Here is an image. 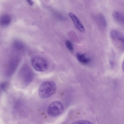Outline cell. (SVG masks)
I'll use <instances>...</instances> for the list:
<instances>
[{
    "instance_id": "cell-3",
    "label": "cell",
    "mask_w": 124,
    "mask_h": 124,
    "mask_svg": "<svg viewBox=\"0 0 124 124\" xmlns=\"http://www.w3.org/2000/svg\"><path fill=\"white\" fill-rule=\"evenodd\" d=\"M32 66L36 71L43 72L46 70L49 67V64L46 60L39 56L32 57L31 60Z\"/></svg>"
},
{
    "instance_id": "cell-4",
    "label": "cell",
    "mask_w": 124,
    "mask_h": 124,
    "mask_svg": "<svg viewBox=\"0 0 124 124\" xmlns=\"http://www.w3.org/2000/svg\"><path fill=\"white\" fill-rule=\"evenodd\" d=\"M63 106L61 102L58 101H54L48 106L47 112L50 116L55 117L58 116L62 113Z\"/></svg>"
},
{
    "instance_id": "cell-5",
    "label": "cell",
    "mask_w": 124,
    "mask_h": 124,
    "mask_svg": "<svg viewBox=\"0 0 124 124\" xmlns=\"http://www.w3.org/2000/svg\"><path fill=\"white\" fill-rule=\"evenodd\" d=\"M20 58L16 55L11 57L7 65L5 73L7 76H10L15 72L20 62Z\"/></svg>"
},
{
    "instance_id": "cell-9",
    "label": "cell",
    "mask_w": 124,
    "mask_h": 124,
    "mask_svg": "<svg viewBox=\"0 0 124 124\" xmlns=\"http://www.w3.org/2000/svg\"><path fill=\"white\" fill-rule=\"evenodd\" d=\"M112 16L116 21L120 23H124V13L119 11H115L112 13Z\"/></svg>"
},
{
    "instance_id": "cell-12",
    "label": "cell",
    "mask_w": 124,
    "mask_h": 124,
    "mask_svg": "<svg viewBox=\"0 0 124 124\" xmlns=\"http://www.w3.org/2000/svg\"><path fill=\"white\" fill-rule=\"evenodd\" d=\"M14 48L16 50L20 51L23 48V45L20 41L16 40L14 41L13 43Z\"/></svg>"
},
{
    "instance_id": "cell-15",
    "label": "cell",
    "mask_w": 124,
    "mask_h": 124,
    "mask_svg": "<svg viewBox=\"0 0 124 124\" xmlns=\"http://www.w3.org/2000/svg\"><path fill=\"white\" fill-rule=\"evenodd\" d=\"M65 45L68 49L70 51H72L73 49V45L71 42L69 40H66L65 41Z\"/></svg>"
},
{
    "instance_id": "cell-1",
    "label": "cell",
    "mask_w": 124,
    "mask_h": 124,
    "mask_svg": "<svg viewBox=\"0 0 124 124\" xmlns=\"http://www.w3.org/2000/svg\"><path fill=\"white\" fill-rule=\"evenodd\" d=\"M56 89V86L54 82L52 81H45L40 86L38 90L39 94L41 98H46L54 94Z\"/></svg>"
},
{
    "instance_id": "cell-10",
    "label": "cell",
    "mask_w": 124,
    "mask_h": 124,
    "mask_svg": "<svg viewBox=\"0 0 124 124\" xmlns=\"http://www.w3.org/2000/svg\"><path fill=\"white\" fill-rule=\"evenodd\" d=\"M97 20L99 26L102 29H104L106 27V23L104 16L99 14L97 16Z\"/></svg>"
},
{
    "instance_id": "cell-7",
    "label": "cell",
    "mask_w": 124,
    "mask_h": 124,
    "mask_svg": "<svg viewBox=\"0 0 124 124\" xmlns=\"http://www.w3.org/2000/svg\"><path fill=\"white\" fill-rule=\"evenodd\" d=\"M110 38L112 39H117L124 43V35L119 31L115 30H112L110 31Z\"/></svg>"
},
{
    "instance_id": "cell-6",
    "label": "cell",
    "mask_w": 124,
    "mask_h": 124,
    "mask_svg": "<svg viewBox=\"0 0 124 124\" xmlns=\"http://www.w3.org/2000/svg\"><path fill=\"white\" fill-rule=\"evenodd\" d=\"M69 15L76 29L80 32L84 33L85 32L84 27L77 16L71 12H69Z\"/></svg>"
},
{
    "instance_id": "cell-8",
    "label": "cell",
    "mask_w": 124,
    "mask_h": 124,
    "mask_svg": "<svg viewBox=\"0 0 124 124\" xmlns=\"http://www.w3.org/2000/svg\"><path fill=\"white\" fill-rule=\"evenodd\" d=\"M11 20V17L9 15H3L0 17V25L2 27H6L10 24Z\"/></svg>"
},
{
    "instance_id": "cell-11",
    "label": "cell",
    "mask_w": 124,
    "mask_h": 124,
    "mask_svg": "<svg viewBox=\"0 0 124 124\" xmlns=\"http://www.w3.org/2000/svg\"><path fill=\"white\" fill-rule=\"evenodd\" d=\"M76 57L78 60L80 62L84 64L87 63L89 62L90 59L86 57L85 54L80 53H77Z\"/></svg>"
},
{
    "instance_id": "cell-14",
    "label": "cell",
    "mask_w": 124,
    "mask_h": 124,
    "mask_svg": "<svg viewBox=\"0 0 124 124\" xmlns=\"http://www.w3.org/2000/svg\"><path fill=\"white\" fill-rule=\"evenodd\" d=\"M71 124H92L88 120H82L76 121Z\"/></svg>"
},
{
    "instance_id": "cell-16",
    "label": "cell",
    "mask_w": 124,
    "mask_h": 124,
    "mask_svg": "<svg viewBox=\"0 0 124 124\" xmlns=\"http://www.w3.org/2000/svg\"><path fill=\"white\" fill-rule=\"evenodd\" d=\"M27 1L31 6L34 3L31 0H27Z\"/></svg>"
},
{
    "instance_id": "cell-2",
    "label": "cell",
    "mask_w": 124,
    "mask_h": 124,
    "mask_svg": "<svg viewBox=\"0 0 124 124\" xmlns=\"http://www.w3.org/2000/svg\"><path fill=\"white\" fill-rule=\"evenodd\" d=\"M19 77L22 84L27 85L30 83L34 77V73L27 65H23L19 71Z\"/></svg>"
},
{
    "instance_id": "cell-13",
    "label": "cell",
    "mask_w": 124,
    "mask_h": 124,
    "mask_svg": "<svg viewBox=\"0 0 124 124\" xmlns=\"http://www.w3.org/2000/svg\"><path fill=\"white\" fill-rule=\"evenodd\" d=\"M9 84L8 82H5L1 83L0 85L1 89L3 91L6 92L9 87Z\"/></svg>"
}]
</instances>
